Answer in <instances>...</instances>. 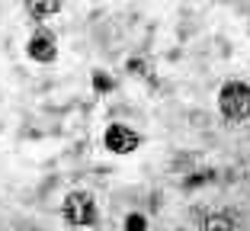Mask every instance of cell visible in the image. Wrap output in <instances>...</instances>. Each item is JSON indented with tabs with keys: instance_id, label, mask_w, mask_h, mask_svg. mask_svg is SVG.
I'll return each mask as SVG.
<instances>
[{
	"instance_id": "obj_2",
	"label": "cell",
	"mask_w": 250,
	"mask_h": 231,
	"mask_svg": "<svg viewBox=\"0 0 250 231\" xmlns=\"http://www.w3.org/2000/svg\"><path fill=\"white\" fill-rule=\"evenodd\" d=\"M64 218L71 225H77V228H90V225H96V202L90 193H83V189H74V193L64 196Z\"/></svg>"
},
{
	"instance_id": "obj_4",
	"label": "cell",
	"mask_w": 250,
	"mask_h": 231,
	"mask_svg": "<svg viewBox=\"0 0 250 231\" xmlns=\"http://www.w3.org/2000/svg\"><path fill=\"white\" fill-rule=\"evenodd\" d=\"M103 145H106V151H112V154H132V151L141 145V138H138L135 128L122 126V122H112V126L106 128V135H103Z\"/></svg>"
},
{
	"instance_id": "obj_3",
	"label": "cell",
	"mask_w": 250,
	"mask_h": 231,
	"mask_svg": "<svg viewBox=\"0 0 250 231\" xmlns=\"http://www.w3.org/2000/svg\"><path fill=\"white\" fill-rule=\"evenodd\" d=\"M26 55H29L32 61H39V64H52V61L58 58V39H55V32L39 26L29 36V42H26Z\"/></svg>"
},
{
	"instance_id": "obj_10",
	"label": "cell",
	"mask_w": 250,
	"mask_h": 231,
	"mask_svg": "<svg viewBox=\"0 0 250 231\" xmlns=\"http://www.w3.org/2000/svg\"><path fill=\"white\" fill-rule=\"evenodd\" d=\"M125 67H128V74H135V77L147 74V61L145 58H128V64H125Z\"/></svg>"
},
{
	"instance_id": "obj_5",
	"label": "cell",
	"mask_w": 250,
	"mask_h": 231,
	"mask_svg": "<svg viewBox=\"0 0 250 231\" xmlns=\"http://www.w3.org/2000/svg\"><path fill=\"white\" fill-rule=\"evenodd\" d=\"M202 231H237V222L231 212H208L202 218Z\"/></svg>"
},
{
	"instance_id": "obj_7",
	"label": "cell",
	"mask_w": 250,
	"mask_h": 231,
	"mask_svg": "<svg viewBox=\"0 0 250 231\" xmlns=\"http://www.w3.org/2000/svg\"><path fill=\"white\" fill-rule=\"evenodd\" d=\"M26 10H29L36 20H48V16L61 13V3L58 0H32V3H26Z\"/></svg>"
},
{
	"instance_id": "obj_6",
	"label": "cell",
	"mask_w": 250,
	"mask_h": 231,
	"mask_svg": "<svg viewBox=\"0 0 250 231\" xmlns=\"http://www.w3.org/2000/svg\"><path fill=\"white\" fill-rule=\"evenodd\" d=\"M215 180H218V170H212V167H202V170H196V173H186V177H183V189L189 193V189L208 187V183H215Z\"/></svg>"
},
{
	"instance_id": "obj_8",
	"label": "cell",
	"mask_w": 250,
	"mask_h": 231,
	"mask_svg": "<svg viewBox=\"0 0 250 231\" xmlns=\"http://www.w3.org/2000/svg\"><path fill=\"white\" fill-rule=\"evenodd\" d=\"M90 84H93L96 93H112V90H116V77H109L106 71H93V74H90Z\"/></svg>"
},
{
	"instance_id": "obj_1",
	"label": "cell",
	"mask_w": 250,
	"mask_h": 231,
	"mask_svg": "<svg viewBox=\"0 0 250 231\" xmlns=\"http://www.w3.org/2000/svg\"><path fill=\"white\" fill-rule=\"evenodd\" d=\"M218 109L228 122H247L250 119V84L225 81L218 90Z\"/></svg>"
},
{
	"instance_id": "obj_9",
	"label": "cell",
	"mask_w": 250,
	"mask_h": 231,
	"mask_svg": "<svg viewBox=\"0 0 250 231\" xmlns=\"http://www.w3.org/2000/svg\"><path fill=\"white\" fill-rule=\"evenodd\" d=\"M122 228L125 231H147V215L145 212H128L125 222H122Z\"/></svg>"
}]
</instances>
